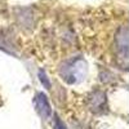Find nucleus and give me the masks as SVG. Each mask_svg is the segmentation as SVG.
Here are the masks:
<instances>
[{
	"mask_svg": "<svg viewBox=\"0 0 129 129\" xmlns=\"http://www.w3.org/2000/svg\"><path fill=\"white\" fill-rule=\"evenodd\" d=\"M85 72H87V66L84 61L75 59L64 64V67L62 69V78L70 84H75L84 79Z\"/></svg>",
	"mask_w": 129,
	"mask_h": 129,
	"instance_id": "obj_1",
	"label": "nucleus"
},
{
	"mask_svg": "<svg viewBox=\"0 0 129 129\" xmlns=\"http://www.w3.org/2000/svg\"><path fill=\"white\" fill-rule=\"evenodd\" d=\"M36 106H38V110H39V114L40 116L43 117L44 120L49 119V116L52 114V110H50V105L47 100L45 94L43 93H39L36 95Z\"/></svg>",
	"mask_w": 129,
	"mask_h": 129,
	"instance_id": "obj_2",
	"label": "nucleus"
},
{
	"mask_svg": "<svg viewBox=\"0 0 129 129\" xmlns=\"http://www.w3.org/2000/svg\"><path fill=\"white\" fill-rule=\"evenodd\" d=\"M39 75H40V81H41L43 84H44L47 88H49V87H50V83H49V80L47 79V75H45V72H44V71H41Z\"/></svg>",
	"mask_w": 129,
	"mask_h": 129,
	"instance_id": "obj_3",
	"label": "nucleus"
},
{
	"mask_svg": "<svg viewBox=\"0 0 129 129\" xmlns=\"http://www.w3.org/2000/svg\"><path fill=\"white\" fill-rule=\"evenodd\" d=\"M54 128H56V129H66L64 124L59 120V117H58V116L54 117Z\"/></svg>",
	"mask_w": 129,
	"mask_h": 129,
	"instance_id": "obj_4",
	"label": "nucleus"
}]
</instances>
